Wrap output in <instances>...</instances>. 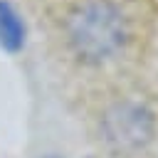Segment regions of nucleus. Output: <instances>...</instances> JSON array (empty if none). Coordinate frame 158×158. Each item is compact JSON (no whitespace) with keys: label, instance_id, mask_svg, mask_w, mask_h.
Here are the masks:
<instances>
[{"label":"nucleus","instance_id":"obj_1","mask_svg":"<svg viewBox=\"0 0 158 158\" xmlns=\"http://www.w3.org/2000/svg\"><path fill=\"white\" fill-rule=\"evenodd\" d=\"M64 35L77 59L86 64H99L123 47L128 37V25L116 2L84 0L67 15Z\"/></svg>","mask_w":158,"mask_h":158},{"label":"nucleus","instance_id":"obj_2","mask_svg":"<svg viewBox=\"0 0 158 158\" xmlns=\"http://www.w3.org/2000/svg\"><path fill=\"white\" fill-rule=\"evenodd\" d=\"M104 133L116 148H138L153 136V114L133 101L118 104L104 116Z\"/></svg>","mask_w":158,"mask_h":158},{"label":"nucleus","instance_id":"obj_3","mask_svg":"<svg viewBox=\"0 0 158 158\" xmlns=\"http://www.w3.org/2000/svg\"><path fill=\"white\" fill-rule=\"evenodd\" d=\"M27 42V25L7 0H0V49L17 54Z\"/></svg>","mask_w":158,"mask_h":158},{"label":"nucleus","instance_id":"obj_4","mask_svg":"<svg viewBox=\"0 0 158 158\" xmlns=\"http://www.w3.org/2000/svg\"><path fill=\"white\" fill-rule=\"evenodd\" d=\"M47 158H54V156H47Z\"/></svg>","mask_w":158,"mask_h":158}]
</instances>
